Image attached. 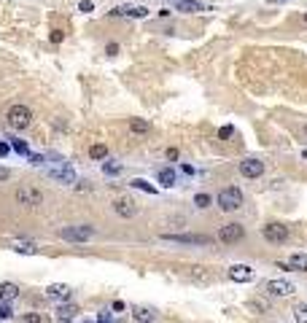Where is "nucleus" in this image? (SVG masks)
<instances>
[{
  "label": "nucleus",
  "instance_id": "nucleus-1",
  "mask_svg": "<svg viewBox=\"0 0 307 323\" xmlns=\"http://www.w3.org/2000/svg\"><path fill=\"white\" fill-rule=\"evenodd\" d=\"M94 234H97V232H94V226H89V224H81V226H62V229H59V237L68 240V243H89Z\"/></svg>",
  "mask_w": 307,
  "mask_h": 323
},
{
  "label": "nucleus",
  "instance_id": "nucleus-2",
  "mask_svg": "<svg viewBox=\"0 0 307 323\" xmlns=\"http://www.w3.org/2000/svg\"><path fill=\"white\" fill-rule=\"evenodd\" d=\"M218 207L224 213H235L242 207V191L237 189V186H229V189L218 191Z\"/></svg>",
  "mask_w": 307,
  "mask_h": 323
},
{
  "label": "nucleus",
  "instance_id": "nucleus-3",
  "mask_svg": "<svg viewBox=\"0 0 307 323\" xmlns=\"http://www.w3.org/2000/svg\"><path fill=\"white\" fill-rule=\"evenodd\" d=\"M6 119L14 130H27L30 124H33V111H30L27 105H11L8 113H6Z\"/></svg>",
  "mask_w": 307,
  "mask_h": 323
},
{
  "label": "nucleus",
  "instance_id": "nucleus-4",
  "mask_svg": "<svg viewBox=\"0 0 307 323\" xmlns=\"http://www.w3.org/2000/svg\"><path fill=\"white\" fill-rule=\"evenodd\" d=\"M14 197H16V202L25 205V207H40L44 205V191L35 189V186H19Z\"/></svg>",
  "mask_w": 307,
  "mask_h": 323
},
{
  "label": "nucleus",
  "instance_id": "nucleus-5",
  "mask_svg": "<svg viewBox=\"0 0 307 323\" xmlns=\"http://www.w3.org/2000/svg\"><path fill=\"white\" fill-rule=\"evenodd\" d=\"M261 234L267 243H275V245H283L289 240V226H283L278 221H270L267 226H261Z\"/></svg>",
  "mask_w": 307,
  "mask_h": 323
},
{
  "label": "nucleus",
  "instance_id": "nucleus-6",
  "mask_svg": "<svg viewBox=\"0 0 307 323\" xmlns=\"http://www.w3.org/2000/svg\"><path fill=\"white\" fill-rule=\"evenodd\" d=\"M162 240H167V243H183V245H202V248L216 243L208 234H162Z\"/></svg>",
  "mask_w": 307,
  "mask_h": 323
},
{
  "label": "nucleus",
  "instance_id": "nucleus-7",
  "mask_svg": "<svg viewBox=\"0 0 307 323\" xmlns=\"http://www.w3.org/2000/svg\"><path fill=\"white\" fill-rule=\"evenodd\" d=\"M242 237H245V229H242V224H224V226L218 229V243H224V245L240 243Z\"/></svg>",
  "mask_w": 307,
  "mask_h": 323
},
{
  "label": "nucleus",
  "instance_id": "nucleus-8",
  "mask_svg": "<svg viewBox=\"0 0 307 323\" xmlns=\"http://www.w3.org/2000/svg\"><path fill=\"white\" fill-rule=\"evenodd\" d=\"M113 210L119 213L121 218H135L137 216V202L132 200V197L124 194V197H119V200L113 202Z\"/></svg>",
  "mask_w": 307,
  "mask_h": 323
},
{
  "label": "nucleus",
  "instance_id": "nucleus-9",
  "mask_svg": "<svg viewBox=\"0 0 307 323\" xmlns=\"http://www.w3.org/2000/svg\"><path fill=\"white\" fill-rule=\"evenodd\" d=\"M227 275H229L232 283H251V280L256 277V275H253V269H251L248 264H232Z\"/></svg>",
  "mask_w": 307,
  "mask_h": 323
},
{
  "label": "nucleus",
  "instance_id": "nucleus-10",
  "mask_svg": "<svg viewBox=\"0 0 307 323\" xmlns=\"http://www.w3.org/2000/svg\"><path fill=\"white\" fill-rule=\"evenodd\" d=\"M49 178L62 183V186H76V170L65 167V164H62V167H51L49 170Z\"/></svg>",
  "mask_w": 307,
  "mask_h": 323
},
{
  "label": "nucleus",
  "instance_id": "nucleus-11",
  "mask_svg": "<svg viewBox=\"0 0 307 323\" xmlns=\"http://www.w3.org/2000/svg\"><path fill=\"white\" fill-rule=\"evenodd\" d=\"M267 294L270 296H291L294 294V283H289V280H267Z\"/></svg>",
  "mask_w": 307,
  "mask_h": 323
},
{
  "label": "nucleus",
  "instance_id": "nucleus-12",
  "mask_svg": "<svg viewBox=\"0 0 307 323\" xmlns=\"http://www.w3.org/2000/svg\"><path fill=\"white\" fill-rule=\"evenodd\" d=\"M240 175H242V178H261V175H264V162H259V159H242L240 162Z\"/></svg>",
  "mask_w": 307,
  "mask_h": 323
},
{
  "label": "nucleus",
  "instance_id": "nucleus-13",
  "mask_svg": "<svg viewBox=\"0 0 307 323\" xmlns=\"http://www.w3.org/2000/svg\"><path fill=\"white\" fill-rule=\"evenodd\" d=\"M46 296H49L51 302H70L73 288H70L68 283H51V286L46 288Z\"/></svg>",
  "mask_w": 307,
  "mask_h": 323
},
{
  "label": "nucleus",
  "instance_id": "nucleus-14",
  "mask_svg": "<svg viewBox=\"0 0 307 323\" xmlns=\"http://www.w3.org/2000/svg\"><path fill=\"white\" fill-rule=\"evenodd\" d=\"M111 16H130V19H143L148 16V8L146 6H116Z\"/></svg>",
  "mask_w": 307,
  "mask_h": 323
},
{
  "label": "nucleus",
  "instance_id": "nucleus-15",
  "mask_svg": "<svg viewBox=\"0 0 307 323\" xmlns=\"http://www.w3.org/2000/svg\"><path fill=\"white\" fill-rule=\"evenodd\" d=\"M132 318H135L137 323H154V320H156V312H154L151 307L135 305V307H132Z\"/></svg>",
  "mask_w": 307,
  "mask_h": 323
},
{
  "label": "nucleus",
  "instance_id": "nucleus-16",
  "mask_svg": "<svg viewBox=\"0 0 307 323\" xmlns=\"http://www.w3.org/2000/svg\"><path fill=\"white\" fill-rule=\"evenodd\" d=\"M16 296H19V286L16 283H0V302L11 305Z\"/></svg>",
  "mask_w": 307,
  "mask_h": 323
},
{
  "label": "nucleus",
  "instance_id": "nucleus-17",
  "mask_svg": "<svg viewBox=\"0 0 307 323\" xmlns=\"http://www.w3.org/2000/svg\"><path fill=\"white\" fill-rule=\"evenodd\" d=\"M76 312H78L76 305H70V302H62V307L57 310V320H59V323H70L73 318H76Z\"/></svg>",
  "mask_w": 307,
  "mask_h": 323
},
{
  "label": "nucleus",
  "instance_id": "nucleus-18",
  "mask_svg": "<svg viewBox=\"0 0 307 323\" xmlns=\"http://www.w3.org/2000/svg\"><path fill=\"white\" fill-rule=\"evenodd\" d=\"M178 11H183V14H199V11H205V6L197 3V0H181V3H178Z\"/></svg>",
  "mask_w": 307,
  "mask_h": 323
},
{
  "label": "nucleus",
  "instance_id": "nucleus-19",
  "mask_svg": "<svg viewBox=\"0 0 307 323\" xmlns=\"http://www.w3.org/2000/svg\"><path fill=\"white\" fill-rule=\"evenodd\" d=\"M89 159H94V162L108 159V145H105V143H94L92 148H89Z\"/></svg>",
  "mask_w": 307,
  "mask_h": 323
},
{
  "label": "nucleus",
  "instance_id": "nucleus-20",
  "mask_svg": "<svg viewBox=\"0 0 307 323\" xmlns=\"http://www.w3.org/2000/svg\"><path fill=\"white\" fill-rule=\"evenodd\" d=\"M11 251L25 253V256H35L38 253V245L35 243H11Z\"/></svg>",
  "mask_w": 307,
  "mask_h": 323
},
{
  "label": "nucleus",
  "instance_id": "nucleus-21",
  "mask_svg": "<svg viewBox=\"0 0 307 323\" xmlns=\"http://www.w3.org/2000/svg\"><path fill=\"white\" fill-rule=\"evenodd\" d=\"M289 267L291 269H299V272H307V253H294L289 259Z\"/></svg>",
  "mask_w": 307,
  "mask_h": 323
},
{
  "label": "nucleus",
  "instance_id": "nucleus-22",
  "mask_svg": "<svg viewBox=\"0 0 307 323\" xmlns=\"http://www.w3.org/2000/svg\"><path fill=\"white\" fill-rule=\"evenodd\" d=\"M189 277L199 280V283H208L210 275H208V267H189Z\"/></svg>",
  "mask_w": 307,
  "mask_h": 323
},
{
  "label": "nucleus",
  "instance_id": "nucleus-23",
  "mask_svg": "<svg viewBox=\"0 0 307 323\" xmlns=\"http://www.w3.org/2000/svg\"><path fill=\"white\" fill-rule=\"evenodd\" d=\"M130 186H132V189H140V191H146V194H156V191H159L156 186H151V183H148V181H143V178H132V181H130Z\"/></svg>",
  "mask_w": 307,
  "mask_h": 323
},
{
  "label": "nucleus",
  "instance_id": "nucleus-24",
  "mask_svg": "<svg viewBox=\"0 0 307 323\" xmlns=\"http://www.w3.org/2000/svg\"><path fill=\"white\" fill-rule=\"evenodd\" d=\"M130 130H132L135 135H143V132L151 130V124H148L146 119H130Z\"/></svg>",
  "mask_w": 307,
  "mask_h": 323
},
{
  "label": "nucleus",
  "instance_id": "nucleus-25",
  "mask_svg": "<svg viewBox=\"0 0 307 323\" xmlns=\"http://www.w3.org/2000/svg\"><path fill=\"white\" fill-rule=\"evenodd\" d=\"M159 183L165 186V189H170V186H175V173H173L170 167L159 170Z\"/></svg>",
  "mask_w": 307,
  "mask_h": 323
},
{
  "label": "nucleus",
  "instance_id": "nucleus-26",
  "mask_svg": "<svg viewBox=\"0 0 307 323\" xmlns=\"http://www.w3.org/2000/svg\"><path fill=\"white\" fill-rule=\"evenodd\" d=\"M8 145H11V148H14L16 154H25V156L30 154V148H27V143H25V140H19V138H11V140H8Z\"/></svg>",
  "mask_w": 307,
  "mask_h": 323
},
{
  "label": "nucleus",
  "instance_id": "nucleus-27",
  "mask_svg": "<svg viewBox=\"0 0 307 323\" xmlns=\"http://www.w3.org/2000/svg\"><path fill=\"white\" fill-rule=\"evenodd\" d=\"M103 173L105 175H121V164L119 162H105L103 164Z\"/></svg>",
  "mask_w": 307,
  "mask_h": 323
},
{
  "label": "nucleus",
  "instance_id": "nucleus-28",
  "mask_svg": "<svg viewBox=\"0 0 307 323\" xmlns=\"http://www.w3.org/2000/svg\"><path fill=\"white\" fill-rule=\"evenodd\" d=\"M294 320H296V323H307V305H296Z\"/></svg>",
  "mask_w": 307,
  "mask_h": 323
},
{
  "label": "nucleus",
  "instance_id": "nucleus-29",
  "mask_svg": "<svg viewBox=\"0 0 307 323\" xmlns=\"http://www.w3.org/2000/svg\"><path fill=\"white\" fill-rule=\"evenodd\" d=\"M194 205L202 207V210H205V207H210V194H197L194 197Z\"/></svg>",
  "mask_w": 307,
  "mask_h": 323
},
{
  "label": "nucleus",
  "instance_id": "nucleus-30",
  "mask_svg": "<svg viewBox=\"0 0 307 323\" xmlns=\"http://www.w3.org/2000/svg\"><path fill=\"white\" fill-rule=\"evenodd\" d=\"M248 310H256V312H267V305L261 299H251L248 302Z\"/></svg>",
  "mask_w": 307,
  "mask_h": 323
},
{
  "label": "nucleus",
  "instance_id": "nucleus-31",
  "mask_svg": "<svg viewBox=\"0 0 307 323\" xmlns=\"http://www.w3.org/2000/svg\"><path fill=\"white\" fill-rule=\"evenodd\" d=\"M14 312H11V305H6V302H0V320H8Z\"/></svg>",
  "mask_w": 307,
  "mask_h": 323
},
{
  "label": "nucleus",
  "instance_id": "nucleus-32",
  "mask_svg": "<svg viewBox=\"0 0 307 323\" xmlns=\"http://www.w3.org/2000/svg\"><path fill=\"white\" fill-rule=\"evenodd\" d=\"M218 138H221V140L235 138V127H221V130H218Z\"/></svg>",
  "mask_w": 307,
  "mask_h": 323
},
{
  "label": "nucleus",
  "instance_id": "nucleus-33",
  "mask_svg": "<svg viewBox=\"0 0 307 323\" xmlns=\"http://www.w3.org/2000/svg\"><path fill=\"white\" fill-rule=\"evenodd\" d=\"M27 162H30V164H35V167H40V164H44L46 159H44L40 154H27Z\"/></svg>",
  "mask_w": 307,
  "mask_h": 323
},
{
  "label": "nucleus",
  "instance_id": "nucleus-34",
  "mask_svg": "<svg viewBox=\"0 0 307 323\" xmlns=\"http://www.w3.org/2000/svg\"><path fill=\"white\" fill-rule=\"evenodd\" d=\"M25 323H44V318H40V312H27Z\"/></svg>",
  "mask_w": 307,
  "mask_h": 323
},
{
  "label": "nucleus",
  "instance_id": "nucleus-35",
  "mask_svg": "<svg viewBox=\"0 0 307 323\" xmlns=\"http://www.w3.org/2000/svg\"><path fill=\"white\" fill-rule=\"evenodd\" d=\"M78 8H81L84 14H89L92 8H94V6H92V0H81V3H78Z\"/></svg>",
  "mask_w": 307,
  "mask_h": 323
},
{
  "label": "nucleus",
  "instance_id": "nucleus-36",
  "mask_svg": "<svg viewBox=\"0 0 307 323\" xmlns=\"http://www.w3.org/2000/svg\"><path fill=\"white\" fill-rule=\"evenodd\" d=\"M124 307H127V305H124V302H121V299H116V302H113V305H111V312H121Z\"/></svg>",
  "mask_w": 307,
  "mask_h": 323
},
{
  "label": "nucleus",
  "instance_id": "nucleus-37",
  "mask_svg": "<svg viewBox=\"0 0 307 323\" xmlns=\"http://www.w3.org/2000/svg\"><path fill=\"white\" fill-rule=\"evenodd\" d=\"M8 154H11V145H8V143H0V156H8Z\"/></svg>",
  "mask_w": 307,
  "mask_h": 323
},
{
  "label": "nucleus",
  "instance_id": "nucleus-38",
  "mask_svg": "<svg viewBox=\"0 0 307 323\" xmlns=\"http://www.w3.org/2000/svg\"><path fill=\"white\" fill-rule=\"evenodd\" d=\"M105 51H108V54L113 57V54H119V46H116V44H108V46H105Z\"/></svg>",
  "mask_w": 307,
  "mask_h": 323
},
{
  "label": "nucleus",
  "instance_id": "nucleus-39",
  "mask_svg": "<svg viewBox=\"0 0 307 323\" xmlns=\"http://www.w3.org/2000/svg\"><path fill=\"white\" fill-rule=\"evenodd\" d=\"M167 159L175 162V159H178V151H175V148H167Z\"/></svg>",
  "mask_w": 307,
  "mask_h": 323
},
{
  "label": "nucleus",
  "instance_id": "nucleus-40",
  "mask_svg": "<svg viewBox=\"0 0 307 323\" xmlns=\"http://www.w3.org/2000/svg\"><path fill=\"white\" fill-rule=\"evenodd\" d=\"M51 40H54V44H59V40H62V33H59V30H54V33H51Z\"/></svg>",
  "mask_w": 307,
  "mask_h": 323
},
{
  "label": "nucleus",
  "instance_id": "nucleus-41",
  "mask_svg": "<svg viewBox=\"0 0 307 323\" xmlns=\"http://www.w3.org/2000/svg\"><path fill=\"white\" fill-rule=\"evenodd\" d=\"M8 178H11V173H8V170H3V167H0V181H8Z\"/></svg>",
  "mask_w": 307,
  "mask_h": 323
},
{
  "label": "nucleus",
  "instance_id": "nucleus-42",
  "mask_svg": "<svg viewBox=\"0 0 307 323\" xmlns=\"http://www.w3.org/2000/svg\"><path fill=\"white\" fill-rule=\"evenodd\" d=\"M304 25H307V14H304Z\"/></svg>",
  "mask_w": 307,
  "mask_h": 323
},
{
  "label": "nucleus",
  "instance_id": "nucleus-43",
  "mask_svg": "<svg viewBox=\"0 0 307 323\" xmlns=\"http://www.w3.org/2000/svg\"><path fill=\"white\" fill-rule=\"evenodd\" d=\"M84 323H94V320H84Z\"/></svg>",
  "mask_w": 307,
  "mask_h": 323
}]
</instances>
